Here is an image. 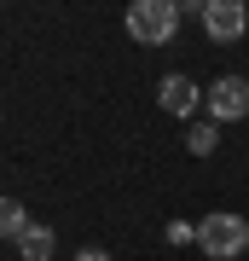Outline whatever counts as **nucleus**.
<instances>
[{
  "label": "nucleus",
  "mask_w": 249,
  "mask_h": 261,
  "mask_svg": "<svg viewBox=\"0 0 249 261\" xmlns=\"http://www.w3.org/2000/svg\"><path fill=\"white\" fill-rule=\"evenodd\" d=\"M197 244H203L209 261H238L249 250V221L232 215V209H214V215H203V226H197Z\"/></svg>",
  "instance_id": "f257e3e1"
},
{
  "label": "nucleus",
  "mask_w": 249,
  "mask_h": 261,
  "mask_svg": "<svg viewBox=\"0 0 249 261\" xmlns=\"http://www.w3.org/2000/svg\"><path fill=\"white\" fill-rule=\"evenodd\" d=\"M180 29V6L174 0H133L128 6V35L139 47H168Z\"/></svg>",
  "instance_id": "f03ea898"
},
{
  "label": "nucleus",
  "mask_w": 249,
  "mask_h": 261,
  "mask_svg": "<svg viewBox=\"0 0 249 261\" xmlns=\"http://www.w3.org/2000/svg\"><path fill=\"white\" fill-rule=\"evenodd\" d=\"M203 105H209V122H238V116H249V82L243 75H220V82H209Z\"/></svg>",
  "instance_id": "7ed1b4c3"
},
{
  "label": "nucleus",
  "mask_w": 249,
  "mask_h": 261,
  "mask_svg": "<svg viewBox=\"0 0 249 261\" xmlns=\"http://www.w3.org/2000/svg\"><path fill=\"white\" fill-rule=\"evenodd\" d=\"M243 29H249V12L238 6V0H209V6H203V35H209V41L232 47Z\"/></svg>",
  "instance_id": "20e7f679"
},
{
  "label": "nucleus",
  "mask_w": 249,
  "mask_h": 261,
  "mask_svg": "<svg viewBox=\"0 0 249 261\" xmlns=\"http://www.w3.org/2000/svg\"><path fill=\"white\" fill-rule=\"evenodd\" d=\"M157 105H162L168 116H191L197 105H203V87H197L191 75L174 70V75H162V82H157Z\"/></svg>",
  "instance_id": "39448f33"
},
{
  "label": "nucleus",
  "mask_w": 249,
  "mask_h": 261,
  "mask_svg": "<svg viewBox=\"0 0 249 261\" xmlns=\"http://www.w3.org/2000/svg\"><path fill=\"white\" fill-rule=\"evenodd\" d=\"M52 250H58V238H52V226H41V221H29V232L18 238V255H23V261H52Z\"/></svg>",
  "instance_id": "423d86ee"
},
{
  "label": "nucleus",
  "mask_w": 249,
  "mask_h": 261,
  "mask_svg": "<svg viewBox=\"0 0 249 261\" xmlns=\"http://www.w3.org/2000/svg\"><path fill=\"white\" fill-rule=\"evenodd\" d=\"M214 145H220V122H191L185 151H191V157H214Z\"/></svg>",
  "instance_id": "0eeeda50"
},
{
  "label": "nucleus",
  "mask_w": 249,
  "mask_h": 261,
  "mask_svg": "<svg viewBox=\"0 0 249 261\" xmlns=\"http://www.w3.org/2000/svg\"><path fill=\"white\" fill-rule=\"evenodd\" d=\"M29 232V209L18 197H0V238H23Z\"/></svg>",
  "instance_id": "6e6552de"
},
{
  "label": "nucleus",
  "mask_w": 249,
  "mask_h": 261,
  "mask_svg": "<svg viewBox=\"0 0 249 261\" xmlns=\"http://www.w3.org/2000/svg\"><path fill=\"white\" fill-rule=\"evenodd\" d=\"M168 244H197V226L191 221H168Z\"/></svg>",
  "instance_id": "1a4fd4ad"
},
{
  "label": "nucleus",
  "mask_w": 249,
  "mask_h": 261,
  "mask_svg": "<svg viewBox=\"0 0 249 261\" xmlns=\"http://www.w3.org/2000/svg\"><path fill=\"white\" fill-rule=\"evenodd\" d=\"M75 261H110V250H93V244H87V250L75 255Z\"/></svg>",
  "instance_id": "9d476101"
}]
</instances>
